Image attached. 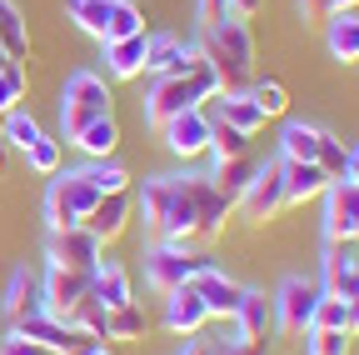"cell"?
I'll list each match as a JSON object with an SVG mask.
<instances>
[{"mask_svg": "<svg viewBox=\"0 0 359 355\" xmlns=\"http://www.w3.org/2000/svg\"><path fill=\"white\" fill-rule=\"evenodd\" d=\"M90 295H95L105 310H120V305H135V285H130V271L120 260H100L95 265V276H90Z\"/></svg>", "mask_w": 359, "mask_h": 355, "instance_id": "obj_19", "label": "cell"}, {"mask_svg": "<svg viewBox=\"0 0 359 355\" xmlns=\"http://www.w3.org/2000/svg\"><path fill=\"white\" fill-rule=\"evenodd\" d=\"M299 6H304V20L325 25V20L339 15V11H359V0H299Z\"/></svg>", "mask_w": 359, "mask_h": 355, "instance_id": "obj_45", "label": "cell"}, {"mask_svg": "<svg viewBox=\"0 0 359 355\" xmlns=\"http://www.w3.org/2000/svg\"><path fill=\"white\" fill-rule=\"evenodd\" d=\"M115 146H120V125H115V115L90 120L80 136H75V150H80V155H90V160H110V155H115Z\"/></svg>", "mask_w": 359, "mask_h": 355, "instance_id": "obj_26", "label": "cell"}, {"mask_svg": "<svg viewBox=\"0 0 359 355\" xmlns=\"http://www.w3.org/2000/svg\"><path fill=\"white\" fill-rule=\"evenodd\" d=\"M344 160H349V146L334 136V130L320 125V150H314V165H320L330 181H344Z\"/></svg>", "mask_w": 359, "mask_h": 355, "instance_id": "obj_35", "label": "cell"}, {"mask_svg": "<svg viewBox=\"0 0 359 355\" xmlns=\"http://www.w3.org/2000/svg\"><path fill=\"white\" fill-rule=\"evenodd\" d=\"M354 265H359L354 240H325V290L330 295H339V285L354 276Z\"/></svg>", "mask_w": 359, "mask_h": 355, "instance_id": "obj_29", "label": "cell"}, {"mask_svg": "<svg viewBox=\"0 0 359 355\" xmlns=\"http://www.w3.org/2000/svg\"><path fill=\"white\" fill-rule=\"evenodd\" d=\"M105 316H110V310H105V305H100L95 295H85V300H80V305L70 310L65 321H70L75 330H85L90 340H105Z\"/></svg>", "mask_w": 359, "mask_h": 355, "instance_id": "obj_40", "label": "cell"}, {"mask_svg": "<svg viewBox=\"0 0 359 355\" xmlns=\"http://www.w3.org/2000/svg\"><path fill=\"white\" fill-rule=\"evenodd\" d=\"M160 136H165V146H170L180 160H200V155H210V115L195 105V110H185V115L165 120Z\"/></svg>", "mask_w": 359, "mask_h": 355, "instance_id": "obj_11", "label": "cell"}, {"mask_svg": "<svg viewBox=\"0 0 359 355\" xmlns=\"http://www.w3.org/2000/svg\"><path fill=\"white\" fill-rule=\"evenodd\" d=\"M130 210H135L130 191L100 195V200H95V210L85 215V231H90V235H100V240L110 245V240H120V235H125V226H130Z\"/></svg>", "mask_w": 359, "mask_h": 355, "instance_id": "obj_17", "label": "cell"}, {"mask_svg": "<svg viewBox=\"0 0 359 355\" xmlns=\"http://www.w3.org/2000/svg\"><path fill=\"white\" fill-rule=\"evenodd\" d=\"M105 46V70L115 80H135V75H145V46H150V35H125V40H100Z\"/></svg>", "mask_w": 359, "mask_h": 355, "instance_id": "obj_23", "label": "cell"}, {"mask_svg": "<svg viewBox=\"0 0 359 355\" xmlns=\"http://www.w3.org/2000/svg\"><path fill=\"white\" fill-rule=\"evenodd\" d=\"M280 175H285V205L320 200V195L330 191V175L314 165V160H285V155H280Z\"/></svg>", "mask_w": 359, "mask_h": 355, "instance_id": "obj_16", "label": "cell"}, {"mask_svg": "<svg viewBox=\"0 0 359 355\" xmlns=\"http://www.w3.org/2000/svg\"><path fill=\"white\" fill-rule=\"evenodd\" d=\"M145 30V15L135 0H110V25H105V40H125V35H140Z\"/></svg>", "mask_w": 359, "mask_h": 355, "instance_id": "obj_37", "label": "cell"}, {"mask_svg": "<svg viewBox=\"0 0 359 355\" xmlns=\"http://www.w3.org/2000/svg\"><path fill=\"white\" fill-rule=\"evenodd\" d=\"M85 355H115V350H95V345H90V350H85Z\"/></svg>", "mask_w": 359, "mask_h": 355, "instance_id": "obj_54", "label": "cell"}, {"mask_svg": "<svg viewBox=\"0 0 359 355\" xmlns=\"http://www.w3.org/2000/svg\"><path fill=\"white\" fill-rule=\"evenodd\" d=\"M309 355H349V330H304Z\"/></svg>", "mask_w": 359, "mask_h": 355, "instance_id": "obj_44", "label": "cell"}, {"mask_svg": "<svg viewBox=\"0 0 359 355\" xmlns=\"http://www.w3.org/2000/svg\"><path fill=\"white\" fill-rule=\"evenodd\" d=\"M200 265H205V255L175 250V245H155V250L145 255V280H150L160 295H170V290H180V285H190Z\"/></svg>", "mask_w": 359, "mask_h": 355, "instance_id": "obj_8", "label": "cell"}, {"mask_svg": "<svg viewBox=\"0 0 359 355\" xmlns=\"http://www.w3.org/2000/svg\"><path fill=\"white\" fill-rule=\"evenodd\" d=\"M314 150H320V125L290 120L285 136H280V155H285V160H314Z\"/></svg>", "mask_w": 359, "mask_h": 355, "instance_id": "obj_30", "label": "cell"}, {"mask_svg": "<svg viewBox=\"0 0 359 355\" xmlns=\"http://www.w3.org/2000/svg\"><path fill=\"white\" fill-rule=\"evenodd\" d=\"M180 355H215V340H195V335H190V345L180 350Z\"/></svg>", "mask_w": 359, "mask_h": 355, "instance_id": "obj_52", "label": "cell"}, {"mask_svg": "<svg viewBox=\"0 0 359 355\" xmlns=\"http://www.w3.org/2000/svg\"><path fill=\"white\" fill-rule=\"evenodd\" d=\"M100 115H110V85L95 70H75L60 91V141L75 146V136Z\"/></svg>", "mask_w": 359, "mask_h": 355, "instance_id": "obj_3", "label": "cell"}, {"mask_svg": "<svg viewBox=\"0 0 359 355\" xmlns=\"http://www.w3.org/2000/svg\"><path fill=\"white\" fill-rule=\"evenodd\" d=\"M245 96L259 105L264 120H280V115L290 110V91H285L280 80H250V85H245Z\"/></svg>", "mask_w": 359, "mask_h": 355, "instance_id": "obj_32", "label": "cell"}, {"mask_svg": "<svg viewBox=\"0 0 359 355\" xmlns=\"http://www.w3.org/2000/svg\"><path fill=\"white\" fill-rule=\"evenodd\" d=\"M45 250H50V265H70V271H90V276H95V265L105 260V240H100V235H90L85 226L50 231Z\"/></svg>", "mask_w": 359, "mask_h": 355, "instance_id": "obj_7", "label": "cell"}, {"mask_svg": "<svg viewBox=\"0 0 359 355\" xmlns=\"http://www.w3.org/2000/svg\"><path fill=\"white\" fill-rule=\"evenodd\" d=\"M224 6H230L235 20H255V15L264 11V0H224Z\"/></svg>", "mask_w": 359, "mask_h": 355, "instance_id": "obj_50", "label": "cell"}, {"mask_svg": "<svg viewBox=\"0 0 359 355\" xmlns=\"http://www.w3.org/2000/svg\"><path fill=\"white\" fill-rule=\"evenodd\" d=\"M145 330H150V321L140 305H120L105 316V340H145Z\"/></svg>", "mask_w": 359, "mask_h": 355, "instance_id": "obj_31", "label": "cell"}, {"mask_svg": "<svg viewBox=\"0 0 359 355\" xmlns=\"http://www.w3.org/2000/svg\"><path fill=\"white\" fill-rule=\"evenodd\" d=\"M190 290L205 300L210 321H215V316L235 321V310H240V295H245V285H240V280H230L224 271H215V265H200V271H195V280H190Z\"/></svg>", "mask_w": 359, "mask_h": 355, "instance_id": "obj_13", "label": "cell"}, {"mask_svg": "<svg viewBox=\"0 0 359 355\" xmlns=\"http://www.w3.org/2000/svg\"><path fill=\"white\" fill-rule=\"evenodd\" d=\"M344 181H354V186H359V141L349 146V160H344Z\"/></svg>", "mask_w": 359, "mask_h": 355, "instance_id": "obj_51", "label": "cell"}, {"mask_svg": "<svg viewBox=\"0 0 359 355\" xmlns=\"http://www.w3.org/2000/svg\"><path fill=\"white\" fill-rule=\"evenodd\" d=\"M6 316L11 321H25V316H40L45 310V285H40V276L30 271V265H20V271L11 276V285H6Z\"/></svg>", "mask_w": 359, "mask_h": 355, "instance_id": "obj_22", "label": "cell"}, {"mask_svg": "<svg viewBox=\"0 0 359 355\" xmlns=\"http://www.w3.org/2000/svg\"><path fill=\"white\" fill-rule=\"evenodd\" d=\"M224 15H230V6H224V0H195V20H200V30L219 25Z\"/></svg>", "mask_w": 359, "mask_h": 355, "instance_id": "obj_48", "label": "cell"}, {"mask_svg": "<svg viewBox=\"0 0 359 355\" xmlns=\"http://www.w3.org/2000/svg\"><path fill=\"white\" fill-rule=\"evenodd\" d=\"M215 355H264V345H255V340H240V335H230V340H215Z\"/></svg>", "mask_w": 359, "mask_h": 355, "instance_id": "obj_49", "label": "cell"}, {"mask_svg": "<svg viewBox=\"0 0 359 355\" xmlns=\"http://www.w3.org/2000/svg\"><path fill=\"white\" fill-rule=\"evenodd\" d=\"M95 200H100V191L85 175V165L80 170H55L50 191H45V226H50V231L85 226V215L95 210Z\"/></svg>", "mask_w": 359, "mask_h": 355, "instance_id": "obj_4", "label": "cell"}, {"mask_svg": "<svg viewBox=\"0 0 359 355\" xmlns=\"http://www.w3.org/2000/svg\"><path fill=\"white\" fill-rule=\"evenodd\" d=\"M250 150V136L235 125H224V120H210V155L215 160H230V155H245Z\"/></svg>", "mask_w": 359, "mask_h": 355, "instance_id": "obj_38", "label": "cell"}, {"mask_svg": "<svg viewBox=\"0 0 359 355\" xmlns=\"http://www.w3.org/2000/svg\"><path fill=\"white\" fill-rule=\"evenodd\" d=\"M219 101V115L215 120H224V125H235V130H245V136H255V130H264V115H259V105L245 96V91H230V96H215Z\"/></svg>", "mask_w": 359, "mask_h": 355, "instance_id": "obj_28", "label": "cell"}, {"mask_svg": "<svg viewBox=\"0 0 359 355\" xmlns=\"http://www.w3.org/2000/svg\"><path fill=\"white\" fill-rule=\"evenodd\" d=\"M339 300L349 310V335H359V265H354V276L339 285Z\"/></svg>", "mask_w": 359, "mask_h": 355, "instance_id": "obj_46", "label": "cell"}, {"mask_svg": "<svg viewBox=\"0 0 359 355\" xmlns=\"http://www.w3.org/2000/svg\"><path fill=\"white\" fill-rule=\"evenodd\" d=\"M0 170H6V136H0Z\"/></svg>", "mask_w": 359, "mask_h": 355, "instance_id": "obj_53", "label": "cell"}, {"mask_svg": "<svg viewBox=\"0 0 359 355\" xmlns=\"http://www.w3.org/2000/svg\"><path fill=\"white\" fill-rule=\"evenodd\" d=\"M85 175L95 181V191H100V195L130 191V170H125V165H115V160H90V165H85Z\"/></svg>", "mask_w": 359, "mask_h": 355, "instance_id": "obj_41", "label": "cell"}, {"mask_svg": "<svg viewBox=\"0 0 359 355\" xmlns=\"http://www.w3.org/2000/svg\"><path fill=\"white\" fill-rule=\"evenodd\" d=\"M15 335H30V340H40V345H50L55 355H65V350H85L90 345V335L85 330H75L70 321H60V316H25V321H15Z\"/></svg>", "mask_w": 359, "mask_h": 355, "instance_id": "obj_14", "label": "cell"}, {"mask_svg": "<svg viewBox=\"0 0 359 355\" xmlns=\"http://www.w3.org/2000/svg\"><path fill=\"white\" fill-rule=\"evenodd\" d=\"M85 350H90V345H85ZM85 350H65V355H85Z\"/></svg>", "mask_w": 359, "mask_h": 355, "instance_id": "obj_55", "label": "cell"}, {"mask_svg": "<svg viewBox=\"0 0 359 355\" xmlns=\"http://www.w3.org/2000/svg\"><path fill=\"white\" fill-rule=\"evenodd\" d=\"M195 46H185L180 35H150V46H145V75L165 80V75H185Z\"/></svg>", "mask_w": 359, "mask_h": 355, "instance_id": "obj_20", "label": "cell"}, {"mask_svg": "<svg viewBox=\"0 0 359 355\" xmlns=\"http://www.w3.org/2000/svg\"><path fill=\"white\" fill-rule=\"evenodd\" d=\"M240 210H245L250 226H264V220H275V215L285 210V175H280V160H264V165L255 170L250 191L240 195Z\"/></svg>", "mask_w": 359, "mask_h": 355, "instance_id": "obj_6", "label": "cell"}, {"mask_svg": "<svg viewBox=\"0 0 359 355\" xmlns=\"http://www.w3.org/2000/svg\"><path fill=\"white\" fill-rule=\"evenodd\" d=\"M269 330H275V305L264 300V290H245L240 295V310H235V335L264 345Z\"/></svg>", "mask_w": 359, "mask_h": 355, "instance_id": "obj_21", "label": "cell"}, {"mask_svg": "<svg viewBox=\"0 0 359 355\" xmlns=\"http://www.w3.org/2000/svg\"><path fill=\"white\" fill-rule=\"evenodd\" d=\"M195 105H205V101H200V91L190 85V75H165V80L150 85V96H145V120L160 130L165 120L185 115V110H195Z\"/></svg>", "mask_w": 359, "mask_h": 355, "instance_id": "obj_9", "label": "cell"}, {"mask_svg": "<svg viewBox=\"0 0 359 355\" xmlns=\"http://www.w3.org/2000/svg\"><path fill=\"white\" fill-rule=\"evenodd\" d=\"M185 75H190V85H195V91H200V101H215V96H219V75L210 70V60H205L200 51L190 56V65H185Z\"/></svg>", "mask_w": 359, "mask_h": 355, "instance_id": "obj_43", "label": "cell"}, {"mask_svg": "<svg viewBox=\"0 0 359 355\" xmlns=\"http://www.w3.org/2000/svg\"><path fill=\"white\" fill-rule=\"evenodd\" d=\"M314 300H320V285L304 280V276H290L280 290H275V330L285 335H304L309 330V316H314Z\"/></svg>", "mask_w": 359, "mask_h": 355, "instance_id": "obj_5", "label": "cell"}, {"mask_svg": "<svg viewBox=\"0 0 359 355\" xmlns=\"http://www.w3.org/2000/svg\"><path fill=\"white\" fill-rule=\"evenodd\" d=\"M309 330H349V310L339 295L320 290V300H314V316H309Z\"/></svg>", "mask_w": 359, "mask_h": 355, "instance_id": "obj_39", "label": "cell"}, {"mask_svg": "<svg viewBox=\"0 0 359 355\" xmlns=\"http://www.w3.org/2000/svg\"><path fill=\"white\" fill-rule=\"evenodd\" d=\"M325 240L359 245V186L354 181H330L325 191Z\"/></svg>", "mask_w": 359, "mask_h": 355, "instance_id": "obj_10", "label": "cell"}, {"mask_svg": "<svg viewBox=\"0 0 359 355\" xmlns=\"http://www.w3.org/2000/svg\"><path fill=\"white\" fill-rule=\"evenodd\" d=\"M20 101H25V65L0 56V115L20 110Z\"/></svg>", "mask_w": 359, "mask_h": 355, "instance_id": "obj_34", "label": "cell"}, {"mask_svg": "<svg viewBox=\"0 0 359 355\" xmlns=\"http://www.w3.org/2000/svg\"><path fill=\"white\" fill-rule=\"evenodd\" d=\"M325 46L334 60L344 65H359V11H339L325 20Z\"/></svg>", "mask_w": 359, "mask_h": 355, "instance_id": "obj_25", "label": "cell"}, {"mask_svg": "<svg viewBox=\"0 0 359 355\" xmlns=\"http://www.w3.org/2000/svg\"><path fill=\"white\" fill-rule=\"evenodd\" d=\"M0 136H6V146H15V150H30L45 130H40V120L30 110H11V115H0Z\"/></svg>", "mask_w": 359, "mask_h": 355, "instance_id": "obj_33", "label": "cell"}, {"mask_svg": "<svg viewBox=\"0 0 359 355\" xmlns=\"http://www.w3.org/2000/svg\"><path fill=\"white\" fill-rule=\"evenodd\" d=\"M45 285V316H70V310L90 295V271H70V265H50V271L40 276Z\"/></svg>", "mask_w": 359, "mask_h": 355, "instance_id": "obj_12", "label": "cell"}, {"mask_svg": "<svg viewBox=\"0 0 359 355\" xmlns=\"http://www.w3.org/2000/svg\"><path fill=\"white\" fill-rule=\"evenodd\" d=\"M70 20H75L85 35L105 40V25H110V0H70Z\"/></svg>", "mask_w": 359, "mask_h": 355, "instance_id": "obj_36", "label": "cell"}, {"mask_svg": "<svg viewBox=\"0 0 359 355\" xmlns=\"http://www.w3.org/2000/svg\"><path fill=\"white\" fill-rule=\"evenodd\" d=\"M0 355H55V350L30 340V335H11V340H0Z\"/></svg>", "mask_w": 359, "mask_h": 355, "instance_id": "obj_47", "label": "cell"}, {"mask_svg": "<svg viewBox=\"0 0 359 355\" xmlns=\"http://www.w3.org/2000/svg\"><path fill=\"white\" fill-rule=\"evenodd\" d=\"M210 70L219 75V96H230V91H245V85L255 80V35H250V20H235V15H224L219 25L200 30V46H195Z\"/></svg>", "mask_w": 359, "mask_h": 355, "instance_id": "obj_2", "label": "cell"}, {"mask_svg": "<svg viewBox=\"0 0 359 355\" xmlns=\"http://www.w3.org/2000/svg\"><path fill=\"white\" fill-rule=\"evenodd\" d=\"M140 215L145 226L160 235V245H175V250H190V240L200 235V215H195V200L185 191L180 175H155L140 191Z\"/></svg>", "mask_w": 359, "mask_h": 355, "instance_id": "obj_1", "label": "cell"}, {"mask_svg": "<svg viewBox=\"0 0 359 355\" xmlns=\"http://www.w3.org/2000/svg\"><path fill=\"white\" fill-rule=\"evenodd\" d=\"M25 160H30V170H40V175H55V170L65 165V146L50 141V136H40V141L25 150Z\"/></svg>", "mask_w": 359, "mask_h": 355, "instance_id": "obj_42", "label": "cell"}, {"mask_svg": "<svg viewBox=\"0 0 359 355\" xmlns=\"http://www.w3.org/2000/svg\"><path fill=\"white\" fill-rule=\"evenodd\" d=\"M0 56H11V60L30 56V30H25V15L15 0H0Z\"/></svg>", "mask_w": 359, "mask_h": 355, "instance_id": "obj_27", "label": "cell"}, {"mask_svg": "<svg viewBox=\"0 0 359 355\" xmlns=\"http://www.w3.org/2000/svg\"><path fill=\"white\" fill-rule=\"evenodd\" d=\"M210 325V310H205V300L190 290V285H180V290H170V305H165V330L170 335H200Z\"/></svg>", "mask_w": 359, "mask_h": 355, "instance_id": "obj_18", "label": "cell"}, {"mask_svg": "<svg viewBox=\"0 0 359 355\" xmlns=\"http://www.w3.org/2000/svg\"><path fill=\"white\" fill-rule=\"evenodd\" d=\"M180 181H185V191H190V200H195V215H200V235H219L235 205H230V200H224V195L215 191V181H210V175H180Z\"/></svg>", "mask_w": 359, "mask_h": 355, "instance_id": "obj_15", "label": "cell"}, {"mask_svg": "<svg viewBox=\"0 0 359 355\" xmlns=\"http://www.w3.org/2000/svg\"><path fill=\"white\" fill-rule=\"evenodd\" d=\"M255 170H259V160L245 150V155H230V160H215V191L230 200V205H240V195L250 191V181H255Z\"/></svg>", "mask_w": 359, "mask_h": 355, "instance_id": "obj_24", "label": "cell"}]
</instances>
